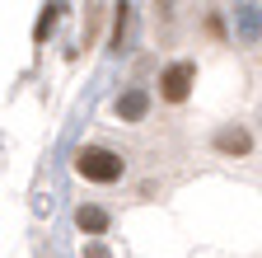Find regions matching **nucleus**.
Listing matches in <instances>:
<instances>
[{
  "mask_svg": "<svg viewBox=\"0 0 262 258\" xmlns=\"http://www.w3.org/2000/svg\"><path fill=\"white\" fill-rule=\"evenodd\" d=\"M75 174L89 183H117L122 178V155L108 146H80L75 150Z\"/></svg>",
  "mask_w": 262,
  "mask_h": 258,
  "instance_id": "f257e3e1",
  "label": "nucleus"
},
{
  "mask_svg": "<svg viewBox=\"0 0 262 258\" xmlns=\"http://www.w3.org/2000/svg\"><path fill=\"white\" fill-rule=\"evenodd\" d=\"M84 258H113V253H108L103 244H89V249H84Z\"/></svg>",
  "mask_w": 262,
  "mask_h": 258,
  "instance_id": "1a4fd4ad",
  "label": "nucleus"
},
{
  "mask_svg": "<svg viewBox=\"0 0 262 258\" xmlns=\"http://www.w3.org/2000/svg\"><path fill=\"white\" fill-rule=\"evenodd\" d=\"M126 24H131V5L122 0V5H117V28H113V52H122V38H126Z\"/></svg>",
  "mask_w": 262,
  "mask_h": 258,
  "instance_id": "6e6552de",
  "label": "nucleus"
},
{
  "mask_svg": "<svg viewBox=\"0 0 262 258\" xmlns=\"http://www.w3.org/2000/svg\"><path fill=\"white\" fill-rule=\"evenodd\" d=\"M56 14H61V0H52V5L42 10V19H38V28H33V38H38V43H47V33H52V28H56Z\"/></svg>",
  "mask_w": 262,
  "mask_h": 258,
  "instance_id": "0eeeda50",
  "label": "nucleus"
},
{
  "mask_svg": "<svg viewBox=\"0 0 262 258\" xmlns=\"http://www.w3.org/2000/svg\"><path fill=\"white\" fill-rule=\"evenodd\" d=\"M192 80H196V66H192V61H173V66L159 75V94L169 104H183L187 94H192Z\"/></svg>",
  "mask_w": 262,
  "mask_h": 258,
  "instance_id": "f03ea898",
  "label": "nucleus"
},
{
  "mask_svg": "<svg viewBox=\"0 0 262 258\" xmlns=\"http://www.w3.org/2000/svg\"><path fill=\"white\" fill-rule=\"evenodd\" d=\"M113 108H117L122 122H141V117L150 113V94H145V89H126V94H117Z\"/></svg>",
  "mask_w": 262,
  "mask_h": 258,
  "instance_id": "20e7f679",
  "label": "nucleus"
},
{
  "mask_svg": "<svg viewBox=\"0 0 262 258\" xmlns=\"http://www.w3.org/2000/svg\"><path fill=\"white\" fill-rule=\"evenodd\" d=\"M234 38L244 47L262 43V5H257V0H239V5H234Z\"/></svg>",
  "mask_w": 262,
  "mask_h": 258,
  "instance_id": "7ed1b4c3",
  "label": "nucleus"
},
{
  "mask_svg": "<svg viewBox=\"0 0 262 258\" xmlns=\"http://www.w3.org/2000/svg\"><path fill=\"white\" fill-rule=\"evenodd\" d=\"M75 225H80L84 235H103V230H108V211H103V207H80V211H75Z\"/></svg>",
  "mask_w": 262,
  "mask_h": 258,
  "instance_id": "423d86ee",
  "label": "nucleus"
},
{
  "mask_svg": "<svg viewBox=\"0 0 262 258\" xmlns=\"http://www.w3.org/2000/svg\"><path fill=\"white\" fill-rule=\"evenodd\" d=\"M215 150L220 155H248L253 150V136L244 132V127H225V132H215Z\"/></svg>",
  "mask_w": 262,
  "mask_h": 258,
  "instance_id": "39448f33",
  "label": "nucleus"
}]
</instances>
